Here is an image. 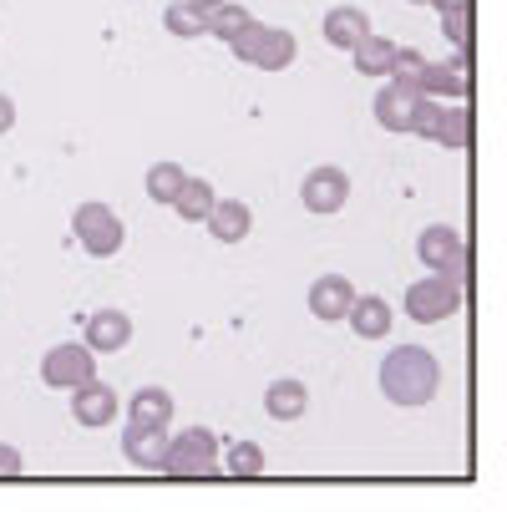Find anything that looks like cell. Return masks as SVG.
I'll return each mask as SVG.
<instances>
[{
    "label": "cell",
    "mask_w": 507,
    "mask_h": 512,
    "mask_svg": "<svg viewBox=\"0 0 507 512\" xmlns=\"http://www.w3.org/2000/svg\"><path fill=\"white\" fill-rule=\"evenodd\" d=\"M381 396L391 406H426L442 396V360L426 345H396L381 360Z\"/></svg>",
    "instance_id": "6da1fadb"
},
{
    "label": "cell",
    "mask_w": 507,
    "mask_h": 512,
    "mask_svg": "<svg viewBox=\"0 0 507 512\" xmlns=\"http://www.w3.org/2000/svg\"><path fill=\"white\" fill-rule=\"evenodd\" d=\"M224 442L208 426H183L178 436H168L163 452V477L168 482H224V462H219Z\"/></svg>",
    "instance_id": "7a4b0ae2"
},
{
    "label": "cell",
    "mask_w": 507,
    "mask_h": 512,
    "mask_svg": "<svg viewBox=\"0 0 507 512\" xmlns=\"http://www.w3.org/2000/svg\"><path fill=\"white\" fill-rule=\"evenodd\" d=\"M97 376V350L87 340H66V345H51L41 355V381L51 391H77Z\"/></svg>",
    "instance_id": "3957f363"
},
{
    "label": "cell",
    "mask_w": 507,
    "mask_h": 512,
    "mask_svg": "<svg viewBox=\"0 0 507 512\" xmlns=\"http://www.w3.org/2000/svg\"><path fill=\"white\" fill-rule=\"evenodd\" d=\"M234 46V56L244 61V66H259V71H284L289 61H295V31H284V26H249L239 41H229Z\"/></svg>",
    "instance_id": "277c9868"
},
{
    "label": "cell",
    "mask_w": 507,
    "mask_h": 512,
    "mask_svg": "<svg viewBox=\"0 0 507 512\" xmlns=\"http://www.w3.org/2000/svg\"><path fill=\"white\" fill-rule=\"evenodd\" d=\"M71 234H77V244L92 259H112L122 249V239H127L117 208H107V203H82L77 213H71Z\"/></svg>",
    "instance_id": "5b68a950"
},
{
    "label": "cell",
    "mask_w": 507,
    "mask_h": 512,
    "mask_svg": "<svg viewBox=\"0 0 507 512\" xmlns=\"http://www.w3.org/2000/svg\"><path fill=\"white\" fill-rule=\"evenodd\" d=\"M462 310V284H452L447 274H426L406 289V315L416 325H442Z\"/></svg>",
    "instance_id": "8992f818"
},
{
    "label": "cell",
    "mask_w": 507,
    "mask_h": 512,
    "mask_svg": "<svg viewBox=\"0 0 507 512\" xmlns=\"http://www.w3.org/2000/svg\"><path fill=\"white\" fill-rule=\"evenodd\" d=\"M345 198H350V178H345V168H335V163L310 168V173H305V183H300V203H305L310 213H320V218L340 213V208H345Z\"/></svg>",
    "instance_id": "52a82bcc"
},
{
    "label": "cell",
    "mask_w": 507,
    "mask_h": 512,
    "mask_svg": "<svg viewBox=\"0 0 507 512\" xmlns=\"http://www.w3.org/2000/svg\"><path fill=\"white\" fill-rule=\"evenodd\" d=\"M117 411H122V401H117V391L107 386V381H87V386H77L71 391V416H77V426H87V431H102V426H112L117 421Z\"/></svg>",
    "instance_id": "ba28073f"
},
{
    "label": "cell",
    "mask_w": 507,
    "mask_h": 512,
    "mask_svg": "<svg viewBox=\"0 0 507 512\" xmlns=\"http://www.w3.org/2000/svg\"><path fill=\"white\" fill-rule=\"evenodd\" d=\"M416 102H421V92H416L411 82H396V77H386V87L376 92L371 112H376V122H381L386 132H411Z\"/></svg>",
    "instance_id": "9c48e42d"
},
{
    "label": "cell",
    "mask_w": 507,
    "mask_h": 512,
    "mask_svg": "<svg viewBox=\"0 0 507 512\" xmlns=\"http://www.w3.org/2000/svg\"><path fill=\"white\" fill-rule=\"evenodd\" d=\"M208 234L219 239V244H244L249 234H254V213H249V203L244 198H213V208H208Z\"/></svg>",
    "instance_id": "30bf717a"
},
{
    "label": "cell",
    "mask_w": 507,
    "mask_h": 512,
    "mask_svg": "<svg viewBox=\"0 0 507 512\" xmlns=\"http://www.w3.org/2000/svg\"><path fill=\"white\" fill-rule=\"evenodd\" d=\"M350 305H355V284H350L345 274H320V279L310 284V315H315V320L335 325V320L350 315Z\"/></svg>",
    "instance_id": "8fae6325"
},
{
    "label": "cell",
    "mask_w": 507,
    "mask_h": 512,
    "mask_svg": "<svg viewBox=\"0 0 507 512\" xmlns=\"http://www.w3.org/2000/svg\"><path fill=\"white\" fill-rule=\"evenodd\" d=\"M163 452H168V431H158V426H132V421H127V431H122V457H127V467L158 472V467H163Z\"/></svg>",
    "instance_id": "7c38bea8"
},
{
    "label": "cell",
    "mask_w": 507,
    "mask_h": 512,
    "mask_svg": "<svg viewBox=\"0 0 507 512\" xmlns=\"http://www.w3.org/2000/svg\"><path fill=\"white\" fill-rule=\"evenodd\" d=\"M416 92L437 97V102H472V77L452 71L447 61H426L421 77H416Z\"/></svg>",
    "instance_id": "4fadbf2b"
},
{
    "label": "cell",
    "mask_w": 507,
    "mask_h": 512,
    "mask_svg": "<svg viewBox=\"0 0 507 512\" xmlns=\"http://www.w3.org/2000/svg\"><path fill=\"white\" fill-rule=\"evenodd\" d=\"M87 345H92L97 355L127 350V345H132V315H122V310H97V315H87Z\"/></svg>",
    "instance_id": "5bb4252c"
},
{
    "label": "cell",
    "mask_w": 507,
    "mask_h": 512,
    "mask_svg": "<svg viewBox=\"0 0 507 512\" xmlns=\"http://www.w3.org/2000/svg\"><path fill=\"white\" fill-rule=\"evenodd\" d=\"M350 330L360 335V340H386L391 335V305H386V295H355V305H350Z\"/></svg>",
    "instance_id": "9a60e30c"
},
{
    "label": "cell",
    "mask_w": 507,
    "mask_h": 512,
    "mask_svg": "<svg viewBox=\"0 0 507 512\" xmlns=\"http://www.w3.org/2000/svg\"><path fill=\"white\" fill-rule=\"evenodd\" d=\"M264 411H269L274 421H300V416L310 411V391H305V381H295V376L269 381V391H264Z\"/></svg>",
    "instance_id": "2e32d148"
},
{
    "label": "cell",
    "mask_w": 507,
    "mask_h": 512,
    "mask_svg": "<svg viewBox=\"0 0 507 512\" xmlns=\"http://www.w3.org/2000/svg\"><path fill=\"white\" fill-rule=\"evenodd\" d=\"M127 421H132V426H158V431H168V421H173V396H168L163 386L132 391V396H127Z\"/></svg>",
    "instance_id": "e0dca14e"
},
{
    "label": "cell",
    "mask_w": 507,
    "mask_h": 512,
    "mask_svg": "<svg viewBox=\"0 0 507 512\" xmlns=\"http://www.w3.org/2000/svg\"><path fill=\"white\" fill-rule=\"evenodd\" d=\"M472 137H477V122H472V102H442V117H437V137H431V142H442V148H457V153H467V148H472Z\"/></svg>",
    "instance_id": "ac0fdd59"
},
{
    "label": "cell",
    "mask_w": 507,
    "mask_h": 512,
    "mask_svg": "<svg viewBox=\"0 0 507 512\" xmlns=\"http://www.w3.org/2000/svg\"><path fill=\"white\" fill-rule=\"evenodd\" d=\"M366 31H371V16L360 11V6H335V11H325V41H330L335 51H350Z\"/></svg>",
    "instance_id": "d6986e66"
},
{
    "label": "cell",
    "mask_w": 507,
    "mask_h": 512,
    "mask_svg": "<svg viewBox=\"0 0 507 512\" xmlns=\"http://www.w3.org/2000/svg\"><path fill=\"white\" fill-rule=\"evenodd\" d=\"M457 249H462V234H457L452 224H431V229H421V239H416V259H421L431 274H437Z\"/></svg>",
    "instance_id": "ffe728a7"
},
{
    "label": "cell",
    "mask_w": 507,
    "mask_h": 512,
    "mask_svg": "<svg viewBox=\"0 0 507 512\" xmlns=\"http://www.w3.org/2000/svg\"><path fill=\"white\" fill-rule=\"evenodd\" d=\"M391 56H396V41H386V36H376V31H366V36L350 46V61H355L360 77H386Z\"/></svg>",
    "instance_id": "44dd1931"
},
{
    "label": "cell",
    "mask_w": 507,
    "mask_h": 512,
    "mask_svg": "<svg viewBox=\"0 0 507 512\" xmlns=\"http://www.w3.org/2000/svg\"><path fill=\"white\" fill-rule=\"evenodd\" d=\"M254 26V16L239 6V0H224V6H208L203 11V36H219V41H239Z\"/></svg>",
    "instance_id": "7402d4cb"
},
{
    "label": "cell",
    "mask_w": 507,
    "mask_h": 512,
    "mask_svg": "<svg viewBox=\"0 0 507 512\" xmlns=\"http://www.w3.org/2000/svg\"><path fill=\"white\" fill-rule=\"evenodd\" d=\"M213 198H219V188H213L208 178H183V188H178V198H173V208H178V218L183 224H203L208 218V208H213Z\"/></svg>",
    "instance_id": "603a6c76"
},
{
    "label": "cell",
    "mask_w": 507,
    "mask_h": 512,
    "mask_svg": "<svg viewBox=\"0 0 507 512\" xmlns=\"http://www.w3.org/2000/svg\"><path fill=\"white\" fill-rule=\"evenodd\" d=\"M219 462H224V477H234V482H259L264 477V447L259 442H229L219 452Z\"/></svg>",
    "instance_id": "cb8c5ba5"
},
{
    "label": "cell",
    "mask_w": 507,
    "mask_h": 512,
    "mask_svg": "<svg viewBox=\"0 0 507 512\" xmlns=\"http://www.w3.org/2000/svg\"><path fill=\"white\" fill-rule=\"evenodd\" d=\"M163 26H168V36H178V41H198V36H203V6H193V0H168Z\"/></svg>",
    "instance_id": "d4e9b609"
},
{
    "label": "cell",
    "mask_w": 507,
    "mask_h": 512,
    "mask_svg": "<svg viewBox=\"0 0 507 512\" xmlns=\"http://www.w3.org/2000/svg\"><path fill=\"white\" fill-rule=\"evenodd\" d=\"M183 163H153L148 168V183H142V188H148V198L153 203H163V208H173V198H178V188H183Z\"/></svg>",
    "instance_id": "484cf974"
},
{
    "label": "cell",
    "mask_w": 507,
    "mask_h": 512,
    "mask_svg": "<svg viewBox=\"0 0 507 512\" xmlns=\"http://www.w3.org/2000/svg\"><path fill=\"white\" fill-rule=\"evenodd\" d=\"M442 36H447L457 51H472V36H477L472 6H447V11H442Z\"/></svg>",
    "instance_id": "4316f807"
},
{
    "label": "cell",
    "mask_w": 507,
    "mask_h": 512,
    "mask_svg": "<svg viewBox=\"0 0 507 512\" xmlns=\"http://www.w3.org/2000/svg\"><path fill=\"white\" fill-rule=\"evenodd\" d=\"M421 66H426V56H421V51H411V46H396V56H391V71H386V77H396V82H411V87H416Z\"/></svg>",
    "instance_id": "83f0119b"
},
{
    "label": "cell",
    "mask_w": 507,
    "mask_h": 512,
    "mask_svg": "<svg viewBox=\"0 0 507 512\" xmlns=\"http://www.w3.org/2000/svg\"><path fill=\"white\" fill-rule=\"evenodd\" d=\"M437 117H442V102L421 92V102H416V117H411V132L431 142V137H437Z\"/></svg>",
    "instance_id": "f1b7e54d"
},
{
    "label": "cell",
    "mask_w": 507,
    "mask_h": 512,
    "mask_svg": "<svg viewBox=\"0 0 507 512\" xmlns=\"http://www.w3.org/2000/svg\"><path fill=\"white\" fill-rule=\"evenodd\" d=\"M21 472H26V457H21V447L0 442V482H21Z\"/></svg>",
    "instance_id": "f546056e"
},
{
    "label": "cell",
    "mask_w": 507,
    "mask_h": 512,
    "mask_svg": "<svg viewBox=\"0 0 507 512\" xmlns=\"http://www.w3.org/2000/svg\"><path fill=\"white\" fill-rule=\"evenodd\" d=\"M437 274H447L452 284H467V279H472V249L462 244V249H457V254H452V259H447V264L437 269Z\"/></svg>",
    "instance_id": "4dcf8cb0"
},
{
    "label": "cell",
    "mask_w": 507,
    "mask_h": 512,
    "mask_svg": "<svg viewBox=\"0 0 507 512\" xmlns=\"http://www.w3.org/2000/svg\"><path fill=\"white\" fill-rule=\"evenodd\" d=\"M11 127H16V102H11L6 92H0V137H6Z\"/></svg>",
    "instance_id": "1f68e13d"
},
{
    "label": "cell",
    "mask_w": 507,
    "mask_h": 512,
    "mask_svg": "<svg viewBox=\"0 0 507 512\" xmlns=\"http://www.w3.org/2000/svg\"><path fill=\"white\" fill-rule=\"evenodd\" d=\"M437 11H447V6H472V0H431Z\"/></svg>",
    "instance_id": "d6a6232c"
},
{
    "label": "cell",
    "mask_w": 507,
    "mask_h": 512,
    "mask_svg": "<svg viewBox=\"0 0 507 512\" xmlns=\"http://www.w3.org/2000/svg\"><path fill=\"white\" fill-rule=\"evenodd\" d=\"M193 6H203V11H208V6H224V0H193Z\"/></svg>",
    "instance_id": "836d02e7"
},
{
    "label": "cell",
    "mask_w": 507,
    "mask_h": 512,
    "mask_svg": "<svg viewBox=\"0 0 507 512\" xmlns=\"http://www.w3.org/2000/svg\"><path fill=\"white\" fill-rule=\"evenodd\" d=\"M411 6H426V0H411Z\"/></svg>",
    "instance_id": "e575fe53"
}]
</instances>
